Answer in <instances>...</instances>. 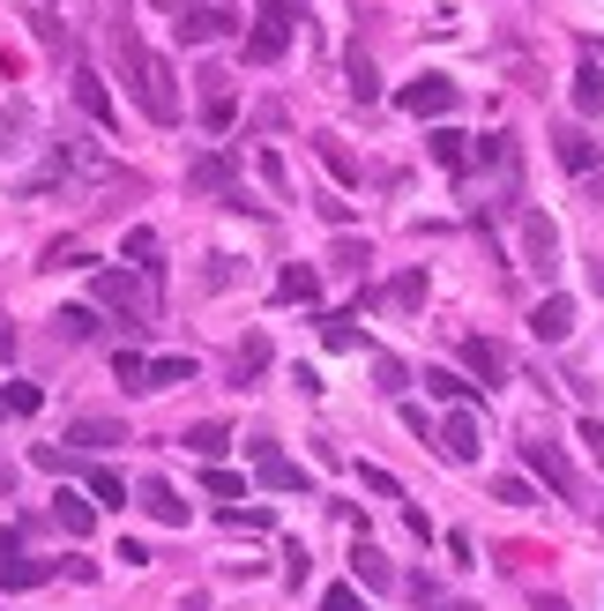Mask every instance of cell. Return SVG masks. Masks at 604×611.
I'll return each instance as SVG.
<instances>
[{"mask_svg":"<svg viewBox=\"0 0 604 611\" xmlns=\"http://www.w3.org/2000/svg\"><path fill=\"white\" fill-rule=\"evenodd\" d=\"M120 60H128V75H134V97H142V113L157 127H173L179 120V82H173V68L157 60V52H142L134 38H120Z\"/></svg>","mask_w":604,"mask_h":611,"instance_id":"6da1fadb","label":"cell"},{"mask_svg":"<svg viewBox=\"0 0 604 611\" xmlns=\"http://www.w3.org/2000/svg\"><path fill=\"white\" fill-rule=\"evenodd\" d=\"M299 8H306V0H269V8H261V23L247 31V60H254V68L284 60V45H292V23H299Z\"/></svg>","mask_w":604,"mask_h":611,"instance_id":"7a4b0ae2","label":"cell"},{"mask_svg":"<svg viewBox=\"0 0 604 611\" xmlns=\"http://www.w3.org/2000/svg\"><path fill=\"white\" fill-rule=\"evenodd\" d=\"M395 105H403L411 120H448V113L463 105V90H455L448 75H411L403 90H395Z\"/></svg>","mask_w":604,"mask_h":611,"instance_id":"3957f363","label":"cell"},{"mask_svg":"<svg viewBox=\"0 0 604 611\" xmlns=\"http://www.w3.org/2000/svg\"><path fill=\"white\" fill-rule=\"evenodd\" d=\"M516 232H522V261H530L537 277H553V269H560V224H553L545 209H522Z\"/></svg>","mask_w":604,"mask_h":611,"instance_id":"277c9868","label":"cell"},{"mask_svg":"<svg viewBox=\"0 0 604 611\" xmlns=\"http://www.w3.org/2000/svg\"><path fill=\"white\" fill-rule=\"evenodd\" d=\"M247 448H254V478H261L269 492H306V485H313V478H306V470H299L284 448H276V440H261V433H254Z\"/></svg>","mask_w":604,"mask_h":611,"instance_id":"5b68a950","label":"cell"},{"mask_svg":"<svg viewBox=\"0 0 604 611\" xmlns=\"http://www.w3.org/2000/svg\"><path fill=\"white\" fill-rule=\"evenodd\" d=\"M90 298H97V306H112V314H128L134 328H142V306H150V298H142V277H128V269H97Z\"/></svg>","mask_w":604,"mask_h":611,"instance_id":"8992f818","label":"cell"},{"mask_svg":"<svg viewBox=\"0 0 604 611\" xmlns=\"http://www.w3.org/2000/svg\"><path fill=\"white\" fill-rule=\"evenodd\" d=\"M522 462H530V470H537L545 485L560 492V500H575V492H582V478H575V462H567V455L553 448V440H522Z\"/></svg>","mask_w":604,"mask_h":611,"instance_id":"52a82bcc","label":"cell"},{"mask_svg":"<svg viewBox=\"0 0 604 611\" xmlns=\"http://www.w3.org/2000/svg\"><path fill=\"white\" fill-rule=\"evenodd\" d=\"M433 448L448 455V462H477V448H485V433H477V410H448Z\"/></svg>","mask_w":604,"mask_h":611,"instance_id":"ba28073f","label":"cell"},{"mask_svg":"<svg viewBox=\"0 0 604 611\" xmlns=\"http://www.w3.org/2000/svg\"><path fill=\"white\" fill-rule=\"evenodd\" d=\"M567 328H575V298H567V291H553V298L530 306V336H537V343H567Z\"/></svg>","mask_w":604,"mask_h":611,"instance_id":"9c48e42d","label":"cell"},{"mask_svg":"<svg viewBox=\"0 0 604 611\" xmlns=\"http://www.w3.org/2000/svg\"><path fill=\"white\" fill-rule=\"evenodd\" d=\"M134 500H142V515H150V522H165V530H187V500H179L165 478H142V492H134Z\"/></svg>","mask_w":604,"mask_h":611,"instance_id":"30bf717a","label":"cell"},{"mask_svg":"<svg viewBox=\"0 0 604 611\" xmlns=\"http://www.w3.org/2000/svg\"><path fill=\"white\" fill-rule=\"evenodd\" d=\"M463 366L477 373V388H500V380H508V351H500L493 336H463Z\"/></svg>","mask_w":604,"mask_h":611,"instance_id":"8fae6325","label":"cell"},{"mask_svg":"<svg viewBox=\"0 0 604 611\" xmlns=\"http://www.w3.org/2000/svg\"><path fill=\"white\" fill-rule=\"evenodd\" d=\"M553 157H560L567 172H597L604 150L590 142V127H575V120H567V127H553Z\"/></svg>","mask_w":604,"mask_h":611,"instance_id":"7c38bea8","label":"cell"},{"mask_svg":"<svg viewBox=\"0 0 604 611\" xmlns=\"http://www.w3.org/2000/svg\"><path fill=\"white\" fill-rule=\"evenodd\" d=\"M68 97H75V113L97 127H112V97H105V82L90 75V68H75V82H68Z\"/></svg>","mask_w":604,"mask_h":611,"instance_id":"4fadbf2b","label":"cell"},{"mask_svg":"<svg viewBox=\"0 0 604 611\" xmlns=\"http://www.w3.org/2000/svg\"><path fill=\"white\" fill-rule=\"evenodd\" d=\"M68 440H75V455H83V448H120V440H128V425H120V418H75V425H68Z\"/></svg>","mask_w":604,"mask_h":611,"instance_id":"5bb4252c","label":"cell"},{"mask_svg":"<svg viewBox=\"0 0 604 611\" xmlns=\"http://www.w3.org/2000/svg\"><path fill=\"white\" fill-rule=\"evenodd\" d=\"M224 31H232L224 8H187V15H179V38L187 45H210V38H224Z\"/></svg>","mask_w":604,"mask_h":611,"instance_id":"9a60e30c","label":"cell"},{"mask_svg":"<svg viewBox=\"0 0 604 611\" xmlns=\"http://www.w3.org/2000/svg\"><path fill=\"white\" fill-rule=\"evenodd\" d=\"M344 75H351V97H358V105L381 97V75H374V52H366V45H351V52H344Z\"/></svg>","mask_w":604,"mask_h":611,"instance_id":"2e32d148","label":"cell"},{"mask_svg":"<svg viewBox=\"0 0 604 611\" xmlns=\"http://www.w3.org/2000/svg\"><path fill=\"white\" fill-rule=\"evenodd\" d=\"M374 298L395 306V314H418V306H426V269H403V277H395L389 291H374Z\"/></svg>","mask_w":604,"mask_h":611,"instance_id":"e0dca14e","label":"cell"},{"mask_svg":"<svg viewBox=\"0 0 604 611\" xmlns=\"http://www.w3.org/2000/svg\"><path fill=\"white\" fill-rule=\"evenodd\" d=\"M351 574H358V589H395V567L381 560V544H358V552H351Z\"/></svg>","mask_w":604,"mask_h":611,"instance_id":"ac0fdd59","label":"cell"},{"mask_svg":"<svg viewBox=\"0 0 604 611\" xmlns=\"http://www.w3.org/2000/svg\"><path fill=\"white\" fill-rule=\"evenodd\" d=\"M179 448L194 455V462H216V455L232 448V433H224L216 418H202V425H187V440H179Z\"/></svg>","mask_w":604,"mask_h":611,"instance_id":"d6986e66","label":"cell"},{"mask_svg":"<svg viewBox=\"0 0 604 611\" xmlns=\"http://www.w3.org/2000/svg\"><path fill=\"white\" fill-rule=\"evenodd\" d=\"M52 522L75 530V537H90V530H97V507H90L83 492H60V500H52Z\"/></svg>","mask_w":604,"mask_h":611,"instance_id":"ffe728a7","label":"cell"},{"mask_svg":"<svg viewBox=\"0 0 604 611\" xmlns=\"http://www.w3.org/2000/svg\"><path fill=\"white\" fill-rule=\"evenodd\" d=\"M433 164L463 172V164H471V134H455V127H433Z\"/></svg>","mask_w":604,"mask_h":611,"instance_id":"44dd1931","label":"cell"},{"mask_svg":"<svg viewBox=\"0 0 604 611\" xmlns=\"http://www.w3.org/2000/svg\"><path fill=\"white\" fill-rule=\"evenodd\" d=\"M202 90H210V105H202V127H210V134H224V127H232V90H224V75H202Z\"/></svg>","mask_w":604,"mask_h":611,"instance_id":"7402d4cb","label":"cell"},{"mask_svg":"<svg viewBox=\"0 0 604 611\" xmlns=\"http://www.w3.org/2000/svg\"><path fill=\"white\" fill-rule=\"evenodd\" d=\"M575 113H582V120H597V113H604V75H597V68H575Z\"/></svg>","mask_w":604,"mask_h":611,"instance_id":"603a6c76","label":"cell"},{"mask_svg":"<svg viewBox=\"0 0 604 611\" xmlns=\"http://www.w3.org/2000/svg\"><path fill=\"white\" fill-rule=\"evenodd\" d=\"M187 179H194V195H224L232 187V157H194Z\"/></svg>","mask_w":604,"mask_h":611,"instance_id":"cb8c5ba5","label":"cell"},{"mask_svg":"<svg viewBox=\"0 0 604 611\" xmlns=\"http://www.w3.org/2000/svg\"><path fill=\"white\" fill-rule=\"evenodd\" d=\"M179 380H194V359H150L142 366V388H179Z\"/></svg>","mask_w":604,"mask_h":611,"instance_id":"d4e9b609","label":"cell"},{"mask_svg":"<svg viewBox=\"0 0 604 611\" xmlns=\"http://www.w3.org/2000/svg\"><path fill=\"white\" fill-rule=\"evenodd\" d=\"M313 291H321V277H313V269H306V261H292V269H284V277H276V298H292V306H306V298H313Z\"/></svg>","mask_w":604,"mask_h":611,"instance_id":"484cf974","label":"cell"},{"mask_svg":"<svg viewBox=\"0 0 604 611\" xmlns=\"http://www.w3.org/2000/svg\"><path fill=\"white\" fill-rule=\"evenodd\" d=\"M38 403H45L38 380H8V388H0V410H8V418H31Z\"/></svg>","mask_w":604,"mask_h":611,"instance_id":"4316f807","label":"cell"},{"mask_svg":"<svg viewBox=\"0 0 604 611\" xmlns=\"http://www.w3.org/2000/svg\"><path fill=\"white\" fill-rule=\"evenodd\" d=\"M90 500H97V507H128V485H120V470H90Z\"/></svg>","mask_w":604,"mask_h":611,"instance_id":"83f0119b","label":"cell"},{"mask_svg":"<svg viewBox=\"0 0 604 611\" xmlns=\"http://www.w3.org/2000/svg\"><path fill=\"white\" fill-rule=\"evenodd\" d=\"M313 328H321V343H329V351H358V343H366V336H358L344 314H329V321H313Z\"/></svg>","mask_w":604,"mask_h":611,"instance_id":"f1b7e54d","label":"cell"},{"mask_svg":"<svg viewBox=\"0 0 604 611\" xmlns=\"http://www.w3.org/2000/svg\"><path fill=\"white\" fill-rule=\"evenodd\" d=\"M374 388H381V396H403V388H411L403 359H389V351H381V359H374Z\"/></svg>","mask_w":604,"mask_h":611,"instance_id":"f546056e","label":"cell"},{"mask_svg":"<svg viewBox=\"0 0 604 611\" xmlns=\"http://www.w3.org/2000/svg\"><path fill=\"white\" fill-rule=\"evenodd\" d=\"M45 574L52 567H38V560H8V567H0V589H38Z\"/></svg>","mask_w":604,"mask_h":611,"instance_id":"4dcf8cb0","label":"cell"},{"mask_svg":"<svg viewBox=\"0 0 604 611\" xmlns=\"http://www.w3.org/2000/svg\"><path fill=\"white\" fill-rule=\"evenodd\" d=\"M313 150H321V164H329V172H336V179H344V187H351V179H358V157H351L344 142H329V134H321V142H313Z\"/></svg>","mask_w":604,"mask_h":611,"instance_id":"1f68e13d","label":"cell"},{"mask_svg":"<svg viewBox=\"0 0 604 611\" xmlns=\"http://www.w3.org/2000/svg\"><path fill=\"white\" fill-rule=\"evenodd\" d=\"M52 321H60V336H97V306H60V314H52Z\"/></svg>","mask_w":604,"mask_h":611,"instance_id":"d6a6232c","label":"cell"},{"mask_svg":"<svg viewBox=\"0 0 604 611\" xmlns=\"http://www.w3.org/2000/svg\"><path fill=\"white\" fill-rule=\"evenodd\" d=\"M202 492H210V500H239V492H247V478H239V470H202Z\"/></svg>","mask_w":604,"mask_h":611,"instance_id":"836d02e7","label":"cell"},{"mask_svg":"<svg viewBox=\"0 0 604 611\" xmlns=\"http://www.w3.org/2000/svg\"><path fill=\"white\" fill-rule=\"evenodd\" d=\"M269 366V336H247V343H239V380H232V388H247V373H261Z\"/></svg>","mask_w":604,"mask_h":611,"instance_id":"e575fe53","label":"cell"},{"mask_svg":"<svg viewBox=\"0 0 604 611\" xmlns=\"http://www.w3.org/2000/svg\"><path fill=\"white\" fill-rule=\"evenodd\" d=\"M493 500H500V507H537V485H530V478H500Z\"/></svg>","mask_w":604,"mask_h":611,"instance_id":"d590c367","label":"cell"},{"mask_svg":"<svg viewBox=\"0 0 604 611\" xmlns=\"http://www.w3.org/2000/svg\"><path fill=\"white\" fill-rule=\"evenodd\" d=\"M426 388L440 396V403H463V396H471V380H455L448 366H433V373H426Z\"/></svg>","mask_w":604,"mask_h":611,"instance_id":"8d00e7d4","label":"cell"},{"mask_svg":"<svg viewBox=\"0 0 604 611\" xmlns=\"http://www.w3.org/2000/svg\"><path fill=\"white\" fill-rule=\"evenodd\" d=\"M358 485H366V492H381V500H403V485H395L381 462H358Z\"/></svg>","mask_w":604,"mask_h":611,"instance_id":"74e56055","label":"cell"},{"mask_svg":"<svg viewBox=\"0 0 604 611\" xmlns=\"http://www.w3.org/2000/svg\"><path fill=\"white\" fill-rule=\"evenodd\" d=\"M128 261H142V269H157V232H142V224H134V232H128Z\"/></svg>","mask_w":604,"mask_h":611,"instance_id":"f35d334b","label":"cell"},{"mask_svg":"<svg viewBox=\"0 0 604 611\" xmlns=\"http://www.w3.org/2000/svg\"><path fill=\"white\" fill-rule=\"evenodd\" d=\"M329 261H336L344 277H358V269H366V239H336V254H329Z\"/></svg>","mask_w":604,"mask_h":611,"instance_id":"ab89813d","label":"cell"},{"mask_svg":"<svg viewBox=\"0 0 604 611\" xmlns=\"http://www.w3.org/2000/svg\"><path fill=\"white\" fill-rule=\"evenodd\" d=\"M321 611H366V597L351 581H336V589H321Z\"/></svg>","mask_w":604,"mask_h":611,"instance_id":"60d3db41","label":"cell"},{"mask_svg":"<svg viewBox=\"0 0 604 611\" xmlns=\"http://www.w3.org/2000/svg\"><path fill=\"white\" fill-rule=\"evenodd\" d=\"M284 589H306V544H284Z\"/></svg>","mask_w":604,"mask_h":611,"instance_id":"b9f144b4","label":"cell"},{"mask_svg":"<svg viewBox=\"0 0 604 611\" xmlns=\"http://www.w3.org/2000/svg\"><path fill=\"white\" fill-rule=\"evenodd\" d=\"M471 157H477V164H508V134H485Z\"/></svg>","mask_w":604,"mask_h":611,"instance_id":"7bdbcfd3","label":"cell"},{"mask_svg":"<svg viewBox=\"0 0 604 611\" xmlns=\"http://www.w3.org/2000/svg\"><path fill=\"white\" fill-rule=\"evenodd\" d=\"M142 366H150V359H134V351H120V359H112V373H120L128 388H142Z\"/></svg>","mask_w":604,"mask_h":611,"instance_id":"ee69618b","label":"cell"},{"mask_svg":"<svg viewBox=\"0 0 604 611\" xmlns=\"http://www.w3.org/2000/svg\"><path fill=\"white\" fill-rule=\"evenodd\" d=\"M582 448H590V455L604 462V425H597V418H582Z\"/></svg>","mask_w":604,"mask_h":611,"instance_id":"f6af8a7d","label":"cell"},{"mask_svg":"<svg viewBox=\"0 0 604 611\" xmlns=\"http://www.w3.org/2000/svg\"><path fill=\"white\" fill-rule=\"evenodd\" d=\"M15 544H23V537H15V530H0V567L15 560Z\"/></svg>","mask_w":604,"mask_h":611,"instance_id":"bcb514c9","label":"cell"},{"mask_svg":"<svg viewBox=\"0 0 604 611\" xmlns=\"http://www.w3.org/2000/svg\"><path fill=\"white\" fill-rule=\"evenodd\" d=\"M8 351H15V328H8V321H0V359H8Z\"/></svg>","mask_w":604,"mask_h":611,"instance_id":"7dc6e473","label":"cell"},{"mask_svg":"<svg viewBox=\"0 0 604 611\" xmlns=\"http://www.w3.org/2000/svg\"><path fill=\"white\" fill-rule=\"evenodd\" d=\"M537 611H567V597H537Z\"/></svg>","mask_w":604,"mask_h":611,"instance_id":"c3c4849f","label":"cell"},{"mask_svg":"<svg viewBox=\"0 0 604 611\" xmlns=\"http://www.w3.org/2000/svg\"><path fill=\"white\" fill-rule=\"evenodd\" d=\"M448 611H477V604H448Z\"/></svg>","mask_w":604,"mask_h":611,"instance_id":"681fc988","label":"cell"}]
</instances>
